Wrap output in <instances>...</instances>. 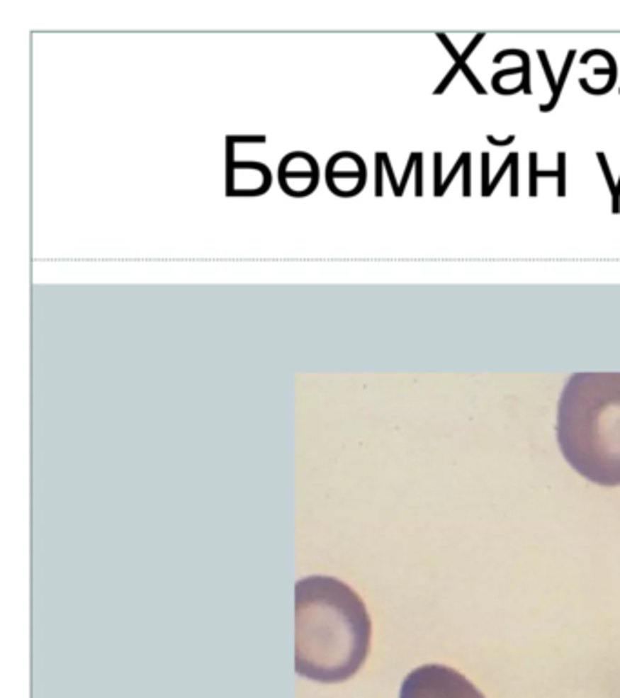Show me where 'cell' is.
I'll list each match as a JSON object with an SVG mask.
<instances>
[{
  "label": "cell",
  "mask_w": 620,
  "mask_h": 698,
  "mask_svg": "<svg viewBox=\"0 0 620 698\" xmlns=\"http://www.w3.org/2000/svg\"><path fill=\"white\" fill-rule=\"evenodd\" d=\"M462 72H464L466 79H468V80H470L471 84H473L475 91H477L478 95H484V93H486V89L482 88V86H480V82H478V80H477V77L473 75V72H471V67H470V66H462Z\"/></svg>",
  "instance_id": "d6986e66"
},
{
  "label": "cell",
  "mask_w": 620,
  "mask_h": 698,
  "mask_svg": "<svg viewBox=\"0 0 620 698\" xmlns=\"http://www.w3.org/2000/svg\"><path fill=\"white\" fill-rule=\"evenodd\" d=\"M484 37H486V35H484V33H478L477 37H475L473 40L470 42V46H468V50H466L464 53L461 55V60H458V62H455V64H458V66H461V67H462V66H466V60L470 59V55L473 53V51H475V47L478 46V42H480L482 38H484Z\"/></svg>",
  "instance_id": "e0dca14e"
},
{
  "label": "cell",
  "mask_w": 620,
  "mask_h": 698,
  "mask_svg": "<svg viewBox=\"0 0 620 698\" xmlns=\"http://www.w3.org/2000/svg\"><path fill=\"white\" fill-rule=\"evenodd\" d=\"M536 55L541 57V64H542V67H544V73H546V79H548L549 88L553 89V93H555V91H557V82H555L553 73H551V66H549L548 55H546L544 50H539V51H536Z\"/></svg>",
  "instance_id": "9c48e42d"
},
{
  "label": "cell",
  "mask_w": 620,
  "mask_h": 698,
  "mask_svg": "<svg viewBox=\"0 0 620 698\" xmlns=\"http://www.w3.org/2000/svg\"><path fill=\"white\" fill-rule=\"evenodd\" d=\"M382 162H384L385 171H388V176H390V182H391V186H393L395 195H397V197H400V195H402V193H400V186L397 184V179H395V173H393V169H391L390 159H388V155H385V153H382Z\"/></svg>",
  "instance_id": "2e32d148"
},
{
  "label": "cell",
  "mask_w": 620,
  "mask_h": 698,
  "mask_svg": "<svg viewBox=\"0 0 620 698\" xmlns=\"http://www.w3.org/2000/svg\"><path fill=\"white\" fill-rule=\"evenodd\" d=\"M464 160H466V153H462L461 159H458V162L455 164V166H453V169H451V171H449L448 179L444 180V184H442V188H440V197H442V195H444V193L448 191L449 184H451L453 180H455V175H457V171H458V169H461L462 166H464Z\"/></svg>",
  "instance_id": "5bb4252c"
},
{
  "label": "cell",
  "mask_w": 620,
  "mask_h": 698,
  "mask_svg": "<svg viewBox=\"0 0 620 698\" xmlns=\"http://www.w3.org/2000/svg\"><path fill=\"white\" fill-rule=\"evenodd\" d=\"M382 153H377V189H375V193H377V197H381L382 195Z\"/></svg>",
  "instance_id": "44dd1931"
},
{
  "label": "cell",
  "mask_w": 620,
  "mask_h": 698,
  "mask_svg": "<svg viewBox=\"0 0 620 698\" xmlns=\"http://www.w3.org/2000/svg\"><path fill=\"white\" fill-rule=\"evenodd\" d=\"M490 189V155L486 151L482 153V197H487Z\"/></svg>",
  "instance_id": "52a82bcc"
},
{
  "label": "cell",
  "mask_w": 620,
  "mask_h": 698,
  "mask_svg": "<svg viewBox=\"0 0 620 698\" xmlns=\"http://www.w3.org/2000/svg\"><path fill=\"white\" fill-rule=\"evenodd\" d=\"M593 73H595V75H611V69H609V67H595Z\"/></svg>",
  "instance_id": "d4e9b609"
},
{
  "label": "cell",
  "mask_w": 620,
  "mask_h": 698,
  "mask_svg": "<svg viewBox=\"0 0 620 698\" xmlns=\"http://www.w3.org/2000/svg\"><path fill=\"white\" fill-rule=\"evenodd\" d=\"M519 195V153H512V197Z\"/></svg>",
  "instance_id": "8fae6325"
},
{
  "label": "cell",
  "mask_w": 620,
  "mask_h": 698,
  "mask_svg": "<svg viewBox=\"0 0 620 698\" xmlns=\"http://www.w3.org/2000/svg\"><path fill=\"white\" fill-rule=\"evenodd\" d=\"M507 167H512V153H509V155H507V159L504 160L502 167H500V169H499V173H497V176H495V179H493V182H491V184H490V189H487V197H490L491 193L495 191V188H497V186H499V182H500V180H502V176H504V173H506V169H507Z\"/></svg>",
  "instance_id": "9a60e30c"
},
{
  "label": "cell",
  "mask_w": 620,
  "mask_h": 698,
  "mask_svg": "<svg viewBox=\"0 0 620 698\" xmlns=\"http://www.w3.org/2000/svg\"><path fill=\"white\" fill-rule=\"evenodd\" d=\"M471 155L466 151V160H464V197H470L471 195Z\"/></svg>",
  "instance_id": "7c38bea8"
},
{
  "label": "cell",
  "mask_w": 620,
  "mask_h": 698,
  "mask_svg": "<svg viewBox=\"0 0 620 698\" xmlns=\"http://www.w3.org/2000/svg\"><path fill=\"white\" fill-rule=\"evenodd\" d=\"M398 698H486L457 669L426 664L413 669L400 686Z\"/></svg>",
  "instance_id": "3957f363"
},
{
  "label": "cell",
  "mask_w": 620,
  "mask_h": 698,
  "mask_svg": "<svg viewBox=\"0 0 620 698\" xmlns=\"http://www.w3.org/2000/svg\"><path fill=\"white\" fill-rule=\"evenodd\" d=\"M557 439L578 475L620 485V373L571 376L558 402Z\"/></svg>",
  "instance_id": "7a4b0ae2"
},
{
  "label": "cell",
  "mask_w": 620,
  "mask_h": 698,
  "mask_svg": "<svg viewBox=\"0 0 620 698\" xmlns=\"http://www.w3.org/2000/svg\"><path fill=\"white\" fill-rule=\"evenodd\" d=\"M458 72H462V67L458 66V64H455V66H453L451 69H449L448 77H446V79L442 80V82H440L439 88L435 89V95H440V93H442V91H446V88H448V86H449V82H451V80L455 79V75H457Z\"/></svg>",
  "instance_id": "ac0fdd59"
},
{
  "label": "cell",
  "mask_w": 620,
  "mask_h": 698,
  "mask_svg": "<svg viewBox=\"0 0 620 698\" xmlns=\"http://www.w3.org/2000/svg\"><path fill=\"white\" fill-rule=\"evenodd\" d=\"M436 37L440 38V42H442V44H444V46H446V50H448L449 53H451L453 57H455V60H457V62H458V60H461V55H458V53H457V50H455V47L451 46V42H449V38L446 37L444 33H436Z\"/></svg>",
  "instance_id": "7402d4cb"
},
{
  "label": "cell",
  "mask_w": 620,
  "mask_h": 698,
  "mask_svg": "<svg viewBox=\"0 0 620 698\" xmlns=\"http://www.w3.org/2000/svg\"><path fill=\"white\" fill-rule=\"evenodd\" d=\"M509 55H517V57H520L522 59V91L526 93V95H531V84H529V57H528V53L526 51H522V50H506V51H500V53H497L495 55V59H493V62L495 64H499L500 60L504 59V57H509Z\"/></svg>",
  "instance_id": "277c9868"
},
{
  "label": "cell",
  "mask_w": 620,
  "mask_h": 698,
  "mask_svg": "<svg viewBox=\"0 0 620 698\" xmlns=\"http://www.w3.org/2000/svg\"><path fill=\"white\" fill-rule=\"evenodd\" d=\"M619 93H620V89H619Z\"/></svg>",
  "instance_id": "484cf974"
},
{
  "label": "cell",
  "mask_w": 620,
  "mask_h": 698,
  "mask_svg": "<svg viewBox=\"0 0 620 698\" xmlns=\"http://www.w3.org/2000/svg\"><path fill=\"white\" fill-rule=\"evenodd\" d=\"M417 191L415 195L420 197L422 195V153H417Z\"/></svg>",
  "instance_id": "ffe728a7"
},
{
  "label": "cell",
  "mask_w": 620,
  "mask_h": 698,
  "mask_svg": "<svg viewBox=\"0 0 620 698\" xmlns=\"http://www.w3.org/2000/svg\"><path fill=\"white\" fill-rule=\"evenodd\" d=\"M487 142L490 144H493V146H497V147H504V146H509V144H513L515 142V137L513 135H509V137L506 138V140H497V138L493 137V135H487Z\"/></svg>",
  "instance_id": "603a6c76"
},
{
  "label": "cell",
  "mask_w": 620,
  "mask_h": 698,
  "mask_svg": "<svg viewBox=\"0 0 620 698\" xmlns=\"http://www.w3.org/2000/svg\"><path fill=\"white\" fill-rule=\"evenodd\" d=\"M442 184V153H435V197H440Z\"/></svg>",
  "instance_id": "4fadbf2b"
},
{
  "label": "cell",
  "mask_w": 620,
  "mask_h": 698,
  "mask_svg": "<svg viewBox=\"0 0 620 698\" xmlns=\"http://www.w3.org/2000/svg\"><path fill=\"white\" fill-rule=\"evenodd\" d=\"M557 160H558V189H557V195H558V197H564V195H566V153H558Z\"/></svg>",
  "instance_id": "8992f818"
},
{
  "label": "cell",
  "mask_w": 620,
  "mask_h": 698,
  "mask_svg": "<svg viewBox=\"0 0 620 698\" xmlns=\"http://www.w3.org/2000/svg\"><path fill=\"white\" fill-rule=\"evenodd\" d=\"M597 159H599L600 167H602L604 176H606V182H608L609 189H611V195H615V191H616V186H615V182H613L611 171H609V164H608V159H606V155H604L602 151H599V153H597Z\"/></svg>",
  "instance_id": "30bf717a"
},
{
  "label": "cell",
  "mask_w": 620,
  "mask_h": 698,
  "mask_svg": "<svg viewBox=\"0 0 620 698\" xmlns=\"http://www.w3.org/2000/svg\"><path fill=\"white\" fill-rule=\"evenodd\" d=\"M536 179H539V171H536V153L533 151L529 155V195L536 197Z\"/></svg>",
  "instance_id": "ba28073f"
},
{
  "label": "cell",
  "mask_w": 620,
  "mask_h": 698,
  "mask_svg": "<svg viewBox=\"0 0 620 698\" xmlns=\"http://www.w3.org/2000/svg\"><path fill=\"white\" fill-rule=\"evenodd\" d=\"M371 644L362 598L339 578L311 575L295 585V671L320 684L349 680Z\"/></svg>",
  "instance_id": "6da1fadb"
},
{
  "label": "cell",
  "mask_w": 620,
  "mask_h": 698,
  "mask_svg": "<svg viewBox=\"0 0 620 698\" xmlns=\"http://www.w3.org/2000/svg\"><path fill=\"white\" fill-rule=\"evenodd\" d=\"M573 59H575V50H570V53H568V59H566V62H564V67H562V73H560V77H558V80H557V91L553 93V98H551V102H549L548 106L546 104H542L541 108V111L542 113H548V111H551V109L557 106V102H558V96H560V91H562V88H564V84H566V79H568V73H570V67H571V62H573Z\"/></svg>",
  "instance_id": "5b68a950"
},
{
  "label": "cell",
  "mask_w": 620,
  "mask_h": 698,
  "mask_svg": "<svg viewBox=\"0 0 620 698\" xmlns=\"http://www.w3.org/2000/svg\"><path fill=\"white\" fill-rule=\"evenodd\" d=\"M611 211L615 215L620 211V180H619V184H616L615 195H613V209H611Z\"/></svg>",
  "instance_id": "cb8c5ba5"
}]
</instances>
